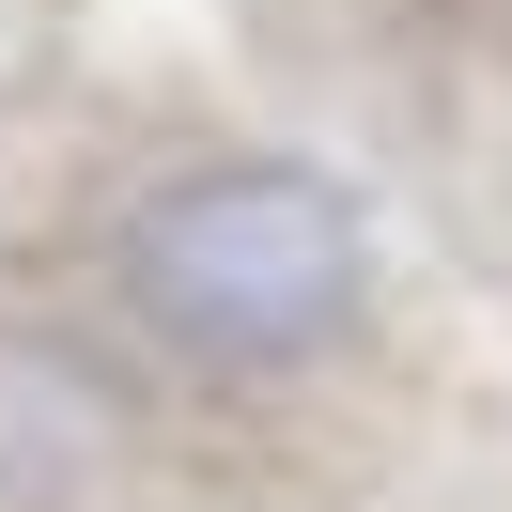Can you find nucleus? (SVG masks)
Returning <instances> with one entry per match:
<instances>
[{"label":"nucleus","mask_w":512,"mask_h":512,"mask_svg":"<svg viewBox=\"0 0 512 512\" xmlns=\"http://www.w3.org/2000/svg\"><path fill=\"white\" fill-rule=\"evenodd\" d=\"M109 295L202 373H295L373 311V202L311 156H187L125 202Z\"/></svg>","instance_id":"nucleus-1"}]
</instances>
